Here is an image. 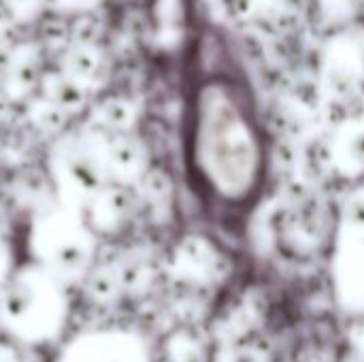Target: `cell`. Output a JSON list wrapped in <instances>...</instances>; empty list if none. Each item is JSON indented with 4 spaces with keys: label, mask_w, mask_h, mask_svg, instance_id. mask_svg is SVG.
<instances>
[{
    "label": "cell",
    "mask_w": 364,
    "mask_h": 362,
    "mask_svg": "<svg viewBox=\"0 0 364 362\" xmlns=\"http://www.w3.org/2000/svg\"><path fill=\"white\" fill-rule=\"evenodd\" d=\"M186 126L188 164L198 190L222 209L254 205L267 181L269 145L245 85L222 73L198 81Z\"/></svg>",
    "instance_id": "obj_1"
},
{
    "label": "cell",
    "mask_w": 364,
    "mask_h": 362,
    "mask_svg": "<svg viewBox=\"0 0 364 362\" xmlns=\"http://www.w3.org/2000/svg\"><path fill=\"white\" fill-rule=\"evenodd\" d=\"M60 4H64L66 9H85L87 4H92V0H55Z\"/></svg>",
    "instance_id": "obj_2"
}]
</instances>
